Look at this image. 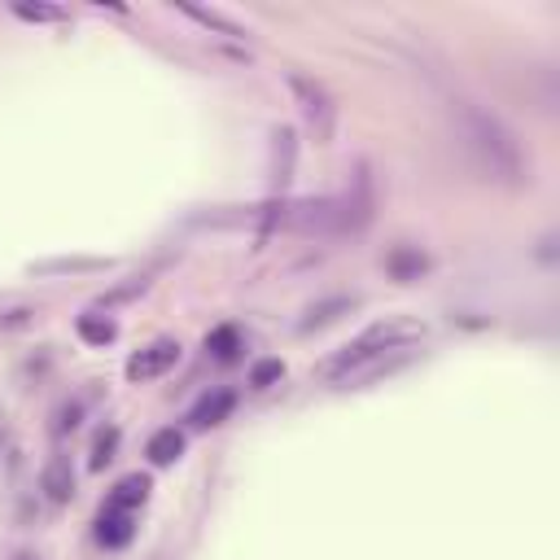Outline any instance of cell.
<instances>
[{"label":"cell","instance_id":"17","mask_svg":"<svg viewBox=\"0 0 560 560\" xmlns=\"http://www.w3.org/2000/svg\"><path fill=\"white\" fill-rule=\"evenodd\" d=\"M332 311H346V302H328V306H319V311H311V319H306L302 328H315V324H328V319H332Z\"/></svg>","mask_w":560,"mask_h":560},{"label":"cell","instance_id":"14","mask_svg":"<svg viewBox=\"0 0 560 560\" xmlns=\"http://www.w3.org/2000/svg\"><path fill=\"white\" fill-rule=\"evenodd\" d=\"M13 13L26 18V22H66V9H57V4H31V0H18Z\"/></svg>","mask_w":560,"mask_h":560},{"label":"cell","instance_id":"16","mask_svg":"<svg viewBox=\"0 0 560 560\" xmlns=\"http://www.w3.org/2000/svg\"><path fill=\"white\" fill-rule=\"evenodd\" d=\"M280 376H284V363H280V359H262V363H254L249 385H254V389H267V385L280 381Z\"/></svg>","mask_w":560,"mask_h":560},{"label":"cell","instance_id":"12","mask_svg":"<svg viewBox=\"0 0 560 560\" xmlns=\"http://www.w3.org/2000/svg\"><path fill=\"white\" fill-rule=\"evenodd\" d=\"M206 350H210L219 363H232L236 350H241V332H236L232 324H223V328H214V332L206 337Z\"/></svg>","mask_w":560,"mask_h":560},{"label":"cell","instance_id":"5","mask_svg":"<svg viewBox=\"0 0 560 560\" xmlns=\"http://www.w3.org/2000/svg\"><path fill=\"white\" fill-rule=\"evenodd\" d=\"M131 538H136V512L101 508V516H96V542L109 547V551H118V547H127Z\"/></svg>","mask_w":560,"mask_h":560},{"label":"cell","instance_id":"2","mask_svg":"<svg viewBox=\"0 0 560 560\" xmlns=\"http://www.w3.org/2000/svg\"><path fill=\"white\" fill-rule=\"evenodd\" d=\"M424 328L420 324H372L359 341H350L328 368H324V376L328 381H354L359 372H381V368H389V350H407V341L411 337H420Z\"/></svg>","mask_w":560,"mask_h":560},{"label":"cell","instance_id":"15","mask_svg":"<svg viewBox=\"0 0 560 560\" xmlns=\"http://www.w3.org/2000/svg\"><path fill=\"white\" fill-rule=\"evenodd\" d=\"M192 22H201V26H214V31H223V35H245L236 22H228V18H219V13H210V9H192V4H179Z\"/></svg>","mask_w":560,"mask_h":560},{"label":"cell","instance_id":"7","mask_svg":"<svg viewBox=\"0 0 560 560\" xmlns=\"http://www.w3.org/2000/svg\"><path fill=\"white\" fill-rule=\"evenodd\" d=\"M39 486H44V494H48L52 503H70V494H74L70 459H66V455H52V459L44 464V472H39Z\"/></svg>","mask_w":560,"mask_h":560},{"label":"cell","instance_id":"8","mask_svg":"<svg viewBox=\"0 0 560 560\" xmlns=\"http://www.w3.org/2000/svg\"><path fill=\"white\" fill-rule=\"evenodd\" d=\"M144 499H149V477H144V472H131V477H122V481L109 490L105 508H118V512H140V508H144Z\"/></svg>","mask_w":560,"mask_h":560},{"label":"cell","instance_id":"1","mask_svg":"<svg viewBox=\"0 0 560 560\" xmlns=\"http://www.w3.org/2000/svg\"><path fill=\"white\" fill-rule=\"evenodd\" d=\"M459 136H464V144L481 171H490L494 179H521L525 158L499 118H490L481 109H459Z\"/></svg>","mask_w":560,"mask_h":560},{"label":"cell","instance_id":"6","mask_svg":"<svg viewBox=\"0 0 560 560\" xmlns=\"http://www.w3.org/2000/svg\"><path fill=\"white\" fill-rule=\"evenodd\" d=\"M232 407H236V394L232 389H214V394H201L197 398V407L188 411V420L197 429H214V424H223L232 416Z\"/></svg>","mask_w":560,"mask_h":560},{"label":"cell","instance_id":"10","mask_svg":"<svg viewBox=\"0 0 560 560\" xmlns=\"http://www.w3.org/2000/svg\"><path fill=\"white\" fill-rule=\"evenodd\" d=\"M385 267H389L394 280H416V276L429 267V258H424L420 249H411V245H394V249L385 254Z\"/></svg>","mask_w":560,"mask_h":560},{"label":"cell","instance_id":"4","mask_svg":"<svg viewBox=\"0 0 560 560\" xmlns=\"http://www.w3.org/2000/svg\"><path fill=\"white\" fill-rule=\"evenodd\" d=\"M179 363V341H153L127 359V381H153Z\"/></svg>","mask_w":560,"mask_h":560},{"label":"cell","instance_id":"18","mask_svg":"<svg viewBox=\"0 0 560 560\" xmlns=\"http://www.w3.org/2000/svg\"><path fill=\"white\" fill-rule=\"evenodd\" d=\"M79 424V402H70V407H61V420H57V429L66 433V429H74Z\"/></svg>","mask_w":560,"mask_h":560},{"label":"cell","instance_id":"9","mask_svg":"<svg viewBox=\"0 0 560 560\" xmlns=\"http://www.w3.org/2000/svg\"><path fill=\"white\" fill-rule=\"evenodd\" d=\"M144 455H149V464H158V468L175 464V459L184 455V433H179V429H158V433L149 438Z\"/></svg>","mask_w":560,"mask_h":560},{"label":"cell","instance_id":"19","mask_svg":"<svg viewBox=\"0 0 560 560\" xmlns=\"http://www.w3.org/2000/svg\"><path fill=\"white\" fill-rule=\"evenodd\" d=\"M13 560H35V556L31 551H13Z\"/></svg>","mask_w":560,"mask_h":560},{"label":"cell","instance_id":"3","mask_svg":"<svg viewBox=\"0 0 560 560\" xmlns=\"http://www.w3.org/2000/svg\"><path fill=\"white\" fill-rule=\"evenodd\" d=\"M289 83H293V92H298V101H302L306 122L315 127V140H328V136H332V101H328V92H324L319 83L302 79V74H293Z\"/></svg>","mask_w":560,"mask_h":560},{"label":"cell","instance_id":"11","mask_svg":"<svg viewBox=\"0 0 560 560\" xmlns=\"http://www.w3.org/2000/svg\"><path fill=\"white\" fill-rule=\"evenodd\" d=\"M79 337L88 341V346H109L114 337H118V324L109 319V315H96V311H88V315H79Z\"/></svg>","mask_w":560,"mask_h":560},{"label":"cell","instance_id":"13","mask_svg":"<svg viewBox=\"0 0 560 560\" xmlns=\"http://www.w3.org/2000/svg\"><path fill=\"white\" fill-rule=\"evenodd\" d=\"M114 451H118V429H114V424H105V429L96 433V442H92V468L101 472V468L114 459Z\"/></svg>","mask_w":560,"mask_h":560}]
</instances>
